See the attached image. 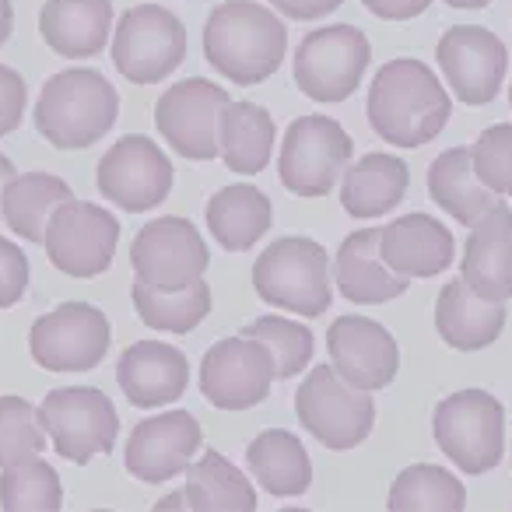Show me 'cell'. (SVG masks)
I'll list each match as a JSON object with an SVG mask.
<instances>
[{
  "label": "cell",
  "mask_w": 512,
  "mask_h": 512,
  "mask_svg": "<svg viewBox=\"0 0 512 512\" xmlns=\"http://www.w3.org/2000/svg\"><path fill=\"white\" fill-rule=\"evenodd\" d=\"M365 116L379 141L393 148H421L442 134L453 116V99L425 60L397 57L386 60L372 78Z\"/></svg>",
  "instance_id": "cell-1"
},
{
  "label": "cell",
  "mask_w": 512,
  "mask_h": 512,
  "mask_svg": "<svg viewBox=\"0 0 512 512\" xmlns=\"http://www.w3.org/2000/svg\"><path fill=\"white\" fill-rule=\"evenodd\" d=\"M204 57L232 85H264L288 57V29L256 0H221L204 25Z\"/></svg>",
  "instance_id": "cell-2"
},
{
  "label": "cell",
  "mask_w": 512,
  "mask_h": 512,
  "mask_svg": "<svg viewBox=\"0 0 512 512\" xmlns=\"http://www.w3.org/2000/svg\"><path fill=\"white\" fill-rule=\"evenodd\" d=\"M32 116H36V130L53 148H92L116 127L120 92L95 67H71L46 81Z\"/></svg>",
  "instance_id": "cell-3"
},
{
  "label": "cell",
  "mask_w": 512,
  "mask_h": 512,
  "mask_svg": "<svg viewBox=\"0 0 512 512\" xmlns=\"http://www.w3.org/2000/svg\"><path fill=\"white\" fill-rule=\"evenodd\" d=\"M253 292L274 309L316 320L334 302L330 253L309 235L274 239L253 264Z\"/></svg>",
  "instance_id": "cell-4"
},
{
  "label": "cell",
  "mask_w": 512,
  "mask_h": 512,
  "mask_svg": "<svg viewBox=\"0 0 512 512\" xmlns=\"http://www.w3.org/2000/svg\"><path fill=\"white\" fill-rule=\"evenodd\" d=\"M435 446L460 474L477 477L502 463L505 407L488 390H460L439 400L432 414Z\"/></svg>",
  "instance_id": "cell-5"
},
{
  "label": "cell",
  "mask_w": 512,
  "mask_h": 512,
  "mask_svg": "<svg viewBox=\"0 0 512 512\" xmlns=\"http://www.w3.org/2000/svg\"><path fill=\"white\" fill-rule=\"evenodd\" d=\"M295 414L320 446L348 453L372 435L376 400L369 390L344 383L334 365H313L295 393Z\"/></svg>",
  "instance_id": "cell-6"
},
{
  "label": "cell",
  "mask_w": 512,
  "mask_h": 512,
  "mask_svg": "<svg viewBox=\"0 0 512 512\" xmlns=\"http://www.w3.org/2000/svg\"><path fill=\"white\" fill-rule=\"evenodd\" d=\"M355 155V141L334 116L309 113L288 123L278 155L281 186L295 197H327Z\"/></svg>",
  "instance_id": "cell-7"
},
{
  "label": "cell",
  "mask_w": 512,
  "mask_h": 512,
  "mask_svg": "<svg viewBox=\"0 0 512 512\" xmlns=\"http://www.w3.org/2000/svg\"><path fill=\"white\" fill-rule=\"evenodd\" d=\"M372 64V46L355 25H327L313 29L295 50V85L306 99L337 106L351 99Z\"/></svg>",
  "instance_id": "cell-8"
},
{
  "label": "cell",
  "mask_w": 512,
  "mask_h": 512,
  "mask_svg": "<svg viewBox=\"0 0 512 512\" xmlns=\"http://www.w3.org/2000/svg\"><path fill=\"white\" fill-rule=\"evenodd\" d=\"M39 421L50 435L53 449L71 463H88L99 453H113L120 435L116 404L95 386H60L39 404Z\"/></svg>",
  "instance_id": "cell-9"
},
{
  "label": "cell",
  "mask_w": 512,
  "mask_h": 512,
  "mask_svg": "<svg viewBox=\"0 0 512 512\" xmlns=\"http://www.w3.org/2000/svg\"><path fill=\"white\" fill-rule=\"evenodd\" d=\"M186 60V29L162 4L123 11L113 29V64L130 85H158Z\"/></svg>",
  "instance_id": "cell-10"
},
{
  "label": "cell",
  "mask_w": 512,
  "mask_h": 512,
  "mask_svg": "<svg viewBox=\"0 0 512 512\" xmlns=\"http://www.w3.org/2000/svg\"><path fill=\"white\" fill-rule=\"evenodd\" d=\"M120 242V221L92 200H64L46 225V256L60 274L74 281L99 278L109 271Z\"/></svg>",
  "instance_id": "cell-11"
},
{
  "label": "cell",
  "mask_w": 512,
  "mask_h": 512,
  "mask_svg": "<svg viewBox=\"0 0 512 512\" xmlns=\"http://www.w3.org/2000/svg\"><path fill=\"white\" fill-rule=\"evenodd\" d=\"M113 327L92 302H64L29 330V355L46 372H88L106 358Z\"/></svg>",
  "instance_id": "cell-12"
},
{
  "label": "cell",
  "mask_w": 512,
  "mask_h": 512,
  "mask_svg": "<svg viewBox=\"0 0 512 512\" xmlns=\"http://www.w3.org/2000/svg\"><path fill=\"white\" fill-rule=\"evenodd\" d=\"M232 95L207 78H186L169 85L155 102V127L162 141L186 162H211L218 158L221 113Z\"/></svg>",
  "instance_id": "cell-13"
},
{
  "label": "cell",
  "mask_w": 512,
  "mask_h": 512,
  "mask_svg": "<svg viewBox=\"0 0 512 512\" xmlns=\"http://www.w3.org/2000/svg\"><path fill=\"white\" fill-rule=\"evenodd\" d=\"M274 379L271 348L249 334L211 344L200 362V393L218 411H249L264 404Z\"/></svg>",
  "instance_id": "cell-14"
},
{
  "label": "cell",
  "mask_w": 512,
  "mask_h": 512,
  "mask_svg": "<svg viewBox=\"0 0 512 512\" xmlns=\"http://www.w3.org/2000/svg\"><path fill=\"white\" fill-rule=\"evenodd\" d=\"M207 264H211V253H207L204 235L190 218H179V214H162L148 221L130 242V267L137 281L165 288V292L204 278Z\"/></svg>",
  "instance_id": "cell-15"
},
{
  "label": "cell",
  "mask_w": 512,
  "mask_h": 512,
  "mask_svg": "<svg viewBox=\"0 0 512 512\" xmlns=\"http://www.w3.org/2000/svg\"><path fill=\"white\" fill-rule=\"evenodd\" d=\"M172 162L151 137L127 134L99 158L95 183L106 200H113L120 211L144 214L155 211L172 193Z\"/></svg>",
  "instance_id": "cell-16"
},
{
  "label": "cell",
  "mask_w": 512,
  "mask_h": 512,
  "mask_svg": "<svg viewBox=\"0 0 512 512\" xmlns=\"http://www.w3.org/2000/svg\"><path fill=\"white\" fill-rule=\"evenodd\" d=\"M435 64L463 106H488L505 85L509 50L484 25H456L435 43Z\"/></svg>",
  "instance_id": "cell-17"
},
{
  "label": "cell",
  "mask_w": 512,
  "mask_h": 512,
  "mask_svg": "<svg viewBox=\"0 0 512 512\" xmlns=\"http://www.w3.org/2000/svg\"><path fill=\"white\" fill-rule=\"evenodd\" d=\"M204 446V428L190 411H165L134 425L123 453V467L144 484H165L186 474Z\"/></svg>",
  "instance_id": "cell-18"
},
{
  "label": "cell",
  "mask_w": 512,
  "mask_h": 512,
  "mask_svg": "<svg viewBox=\"0 0 512 512\" xmlns=\"http://www.w3.org/2000/svg\"><path fill=\"white\" fill-rule=\"evenodd\" d=\"M327 351L330 365L344 383L358 386V390H386L397 379L400 369V348L397 337L383 327V323L369 320L362 313L337 316L327 330Z\"/></svg>",
  "instance_id": "cell-19"
},
{
  "label": "cell",
  "mask_w": 512,
  "mask_h": 512,
  "mask_svg": "<svg viewBox=\"0 0 512 512\" xmlns=\"http://www.w3.org/2000/svg\"><path fill=\"white\" fill-rule=\"evenodd\" d=\"M116 383L123 397L141 411L176 404L190 386V362L176 344L137 341L116 362Z\"/></svg>",
  "instance_id": "cell-20"
},
{
  "label": "cell",
  "mask_w": 512,
  "mask_h": 512,
  "mask_svg": "<svg viewBox=\"0 0 512 512\" xmlns=\"http://www.w3.org/2000/svg\"><path fill=\"white\" fill-rule=\"evenodd\" d=\"M460 278L491 302L512 299V207L498 200L470 225L463 242Z\"/></svg>",
  "instance_id": "cell-21"
},
{
  "label": "cell",
  "mask_w": 512,
  "mask_h": 512,
  "mask_svg": "<svg viewBox=\"0 0 512 512\" xmlns=\"http://www.w3.org/2000/svg\"><path fill=\"white\" fill-rule=\"evenodd\" d=\"M379 253L404 278H439L453 267L456 239L432 214L411 211L379 228Z\"/></svg>",
  "instance_id": "cell-22"
},
{
  "label": "cell",
  "mask_w": 512,
  "mask_h": 512,
  "mask_svg": "<svg viewBox=\"0 0 512 512\" xmlns=\"http://www.w3.org/2000/svg\"><path fill=\"white\" fill-rule=\"evenodd\" d=\"M334 281L351 306H383L411 288V278L393 271L379 253V228H358L341 242L334 256Z\"/></svg>",
  "instance_id": "cell-23"
},
{
  "label": "cell",
  "mask_w": 512,
  "mask_h": 512,
  "mask_svg": "<svg viewBox=\"0 0 512 512\" xmlns=\"http://www.w3.org/2000/svg\"><path fill=\"white\" fill-rule=\"evenodd\" d=\"M43 43L64 60H88L113 36V0H46L39 11Z\"/></svg>",
  "instance_id": "cell-24"
},
{
  "label": "cell",
  "mask_w": 512,
  "mask_h": 512,
  "mask_svg": "<svg viewBox=\"0 0 512 512\" xmlns=\"http://www.w3.org/2000/svg\"><path fill=\"white\" fill-rule=\"evenodd\" d=\"M435 330L453 351H484L505 330V302L477 295L463 278L446 281L435 299Z\"/></svg>",
  "instance_id": "cell-25"
},
{
  "label": "cell",
  "mask_w": 512,
  "mask_h": 512,
  "mask_svg": "<svg viewBox=\"0 0 512 512\" xmlns=\"http://www.w3.org/2000/svg\"><path fill=\"white\" fill-rule=\"evenodd\" d=\"M407 186H411V169L404 158L372 151L344 169L341 207L358 221L383 218L407 197Z\"/></svg>",
  "instance_id": "cell-26"
},
{
  "label": "cell",
  "mask_w": 512,
  "mask_h": 512,
  "mask_svg": "<svg viewBox=\"0 0 512 512\" xmlns=\"http://www.w3.org/2000/svg\"><path fill=\"white\" fill-rule=\"evenodd\" d=\"M207 232L214 235L221 249L228 253H246L264 239L274 225V204L264 190L249 183L221 186L204 207Z\"/></svg>",
  "instance_id": "cell-27"
},
{
  "label": "cell",
  "mask_w": 512,
  "mask_h": 512,
  "mask_svg": "<svg viewBox=\"0 0 512 512\" xmlns=\"http://www.w3.org/2000/svg\"><path fill=\"white\" fill-rule=\"evenodd\" d=\"M246 467L256 484L274 498H299L313 484V460L299 435L288 428H267L246 449Z\"/></svg>",
  "instance_id": "cell-28"
},
{
  "label": "cell",
  "mask_w": 512,
  "mask_h": 512,
  "mask_svg": "<svg viewBox=\"0 0 512 512\" xmlns=\"http://www.w3.org/2000/svg\"><path fill=\"white\" fill-rule=\"evenodd\" d=\"M428 197L456 221V225H474L481 214H488L498 204V193L477 179L470 144L449 148L428 165Z\"/></svg>",
  "instance_id": "cell-29"
},
{
  "label": "cell",
  "mask_w": 512,
  "mask_h": 512,
  "mask_svg": "<svg viewBox=\"0 0 512 512\" xmlns=\"http://www.w3.org/2000/svg\"><path fill=\"white\" fill-rule=\"evenodd\" d=\"M274 141H278V127H274V116L264 106L228 102L218 130V155L225 169L239 172V176L264 172L274 155Z\"/></svg>",
  "instance_id": "cell-30"
},
{
  "label": "cell",
  "mask_w": 512,
  "mask_h": 512,
  "mask_svg": "<svg viewBox=\"0 0 512 512\" xmlns=\"http://www.w3.org/2000/svg\"><path fill=\"white\" fill-rule=\"evenodd\" d=\"M186 509L197 512H253L256 488L218 449H204L186 467Z\"/></svg>",
  "instance_id": "cell-31"
},
{
  "label": "cell",
  "mask_w": 512,
  "mask_h": 512,
  "mask_svg": "<svg viewBox=\"0 0 512 512\" xmlns=\"http://www.w3.org/2000/svg\"><path fill=\"white\" fill-rule=\"evenodd\" d=\"M71 197V186L53 172H22L4 190L0 218L8 221L11 232L22 235L25 242H43L53 211Z\"/></svg>",
  "instance_id": "cell-32"
},
{
  "label": "cell",
  "mask_w": 512,
  "mask_h": 512,
  "mask_svg": "<svg viewBox=\"0 0 512 512\" xmlns=\"http://www.w3.org/2000/svg\"><path fill=\"white\" fill-rule=\"evenodd\" d=\"M134 309L141 316L144 327L162 330V334H190L211 313V288H207L204 278L190 281L186 288H155L144 285V281H134Z\"/></svg>",
  "instance_id": "cell-33"
},
{
  "label": "cell",
  "mask_w": 512,
  "mask_h": 512,
  "mask_svg": "<svg viewBox=\"0 0 512 512\" xmlns=\"http://www.w3.org/2000/svg\"><path fill=\"white\" fill-rule=\"evenodd\" d=\"M386 509L393 512H463L467 488L446 467L435 463H411L397 474L386 495Z\"/></svg>",
  "instance_id": "cell-34"
},
{
  "label": "cell",
  "mask_w": 512,
  "mask_h": 512,
  "mask_svg": "<svg viewBox=\"0 0 512 512\" xmlns=\"http://www.w3.org/2000/svg\"><path fill=\"white\" fill-rule=\"evenodd\" d=\"M0 509L8 512H57L64 509V484L46 460L11 463L0 477Z\"/></svg>",
  "instance_id": "cell-35"
},
{
  "label": "cell",
  "mask_w": 512,
  "mask_h": 512,
  "mask_svg": "<svg viewBox=\"0 0 512 512\" xmlns=\"http://www.w3.org/2000/svg\"><path fill=\"white\" fill-rule=\"evenodd\" d=\"M242 334L264 341L274 355V376L278 379H292L302 369L313 365V351H316V337L309 327L288 320V316H260V320L249 323Z\"/></svg>",
  "instance_id": "cell-36"
},
{
  "label": "cell",
  "mask_w": 512,
  "mask_h": 512,
  "mask_svg": "<svg viewBox=\"0 0 512 512\" xmlns=\"http://www.w3.org/2000/svg\"><path fill=\"white\" fill-rule=\"evenodd\" d=\"M46 449V428L39 407L25 397H0V470L32 460Z\"/></svg>",
  "instance_id": "cell-37"
},
{
  "label": "cell",
  "mask_w": 512,
  "mask_h": 512,
  "mask_svg": "<svg viewBox=\"0 0 512 512\" xmlns=\"http://www.w3.org/2000/svg\"><path fill=\"white\" fill-rule=\"evenodd\" d=\"M474 172L491 193L512 197V123H495L470 144Z\"/></svg>",
  "instance_id": "cell-38"
},
{
  "label": "cell",
  "mask_w": 512,
  "mask_h": 512,
  "mask_svg": "<svg viewBox=\"0 0 512 512\" xmlns=\"http://www.w3.org/2000/svg\"><path fill=\"white\" fill-rule=\"evenodd\" d=\"M29 292V256L11 239H0V309H11Z\"/></svg>",
  "instance_id": "cell-39"
},
{
  "label": "cell",
  "mask_w": 512,
  "mask_h": 512,
  "mask_svg": "<svg viewBox=\"0 0 512 512\" xmlns=\"http://www.w3.org/2000/svg\"><path fill=\"white\" fill-rule=\"evenodd\" d=\"M25 106H29V88L25 78L15 67L0 64V137L15 134L25 120Z\"/></svg>",
  "instance_id": "cell-40"
},
{
  "label": "cell",
  "mask_w": 512,
  "mask_h": 512,
  "mask_svg": "<svg viewBox=\"0 0 512 512\" xmlns=\"http://www.w3.org/2000/svg\"><path fill=\"white\" fill-rule=\"evenodd\" d=\"M341 4L344 0H271V8L292 22H320V18L334 15Z\"/></svg>",
  "instance_id": "cell-41"
},
{
  "label": "cell",
  "mask_w": 512,
  "mask_h": 512,
  "mask_svg": "<svg viewBox=\"0 0 512 512\" xmlns=\"http://www.w3.org/2000/svg\"><path fill=\"white\" fill-rule=\"evenodd\" d=\"M362 4L379 22H411L432 8V0H362Z\"/></svg>",
  "instance_id": "cell-42"
},
{
  "label": "cell",
  "mask_w": 512,
  "mask_h": 512,
  "mask_svg": "<svg viewBox=\"0 0 512 512\" xmlns=\"http://www.w3.org/2000/svg\"><path fill=\"white\" fill-rule=\"evenodd\" d=\"M11 32H15V8H11V0H0V46L8 43Z\"/></svg>",
  "instance_id": "cell-43"
},
{
  "label": "cell",
  "mask_w": 512,
  "mask_h": 512,
  "mask_svg": "<svg viewBox=\"0 0 512 512\" xmlns=\"http://www.w3.org/2000/svg\"><path fill=\"white\" fill-rule=\"evenodd\" d=\"M18 176V169H15V162H11L8 155H0V200H4V190H8V183Z\"/></svg>",
  "instance_id": "cell-44"
},
{
  "label": "cell",
  "mask_w": 512,
  "mask_h": 512,
  "mask_svg": "<svg viewBox=\"0 0 512 512\" xmlns=\"http://www.w3.org/2000/svg\"><path fill=\"white\" fill-rule=\"evenodd\" d=\"M155 509H158V512H169V509H186V495H183V491H172V495L158 498V502H155Z\"/></svg>",
  "instance_id": "cell-45"
},
{
  "label": "cell",
  "mask_w": 512,
  "mask_h": 512,
  "mask_svg": "<svg viewBox=\"0 0 512 512\" xmlns=\"http://www.w3.org/2000/svg\"><path fill=\"white\" fill-rule=\"evenodd\" d=\"M446 4L456 11H477V8H488L491 0H446Z\"/></svg>",
  "instance_id": "cell-46"
},
{
  "label": "cell",
  "mask_w": 512,
  "mask_h": 512,
  "mask_svg": "<svg viewBox=\"0 0 512 512\" xmlns=\"http://www.w3.org/2000/svg\"><path fill=\"white\" fill-rule=\"evenodd\" d=\"M509 106H512V85H509Z\"/></svg>",
  "instance_id": "cell-47"
}]
</instances>
